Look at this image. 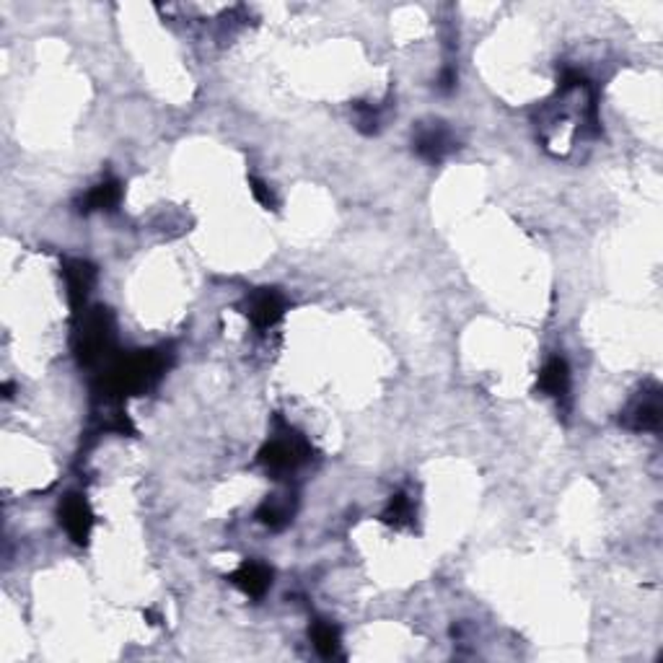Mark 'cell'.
<instances>
[{
  "instance_id": "10",
  "label": "cell",
  "mask_w": 663,
  "mask_h": 663,
  "mask_svg": "<svg viewBox=\"0 0 663 663\" xmlns=\"http://www.w3.org/2000/svg\"><path fill=\"white\" fill-rule=\"evenodd\" d=\"M65 283H68V296L73 306H81L88 296V288L94 283V270L85 262H68L65 265Z\"/></svg>"
},
{
  "instance_id": "9",
  "label": "cell",
  "mask_w": 663,
  "mask_h": 663,
  "mask_svg": "<svg viewBox=\"0 0 663 663\" xmlns=\"http://www.w3.org/2000/svg\"><path fill=\"white\" fill-rule=\"evenodd\" d=\"M539 389L549 394V397H555V399H562L568 394V389H570V371H568V363L562 357L547 360V366L539 374Z\"/></svg>"
},
{
  "instance_id": "1",
  "label": "cell",
  "mask_w": 663,
  "mask_h": 663,
  "mask_svg": "<svg viewBox=\"0 0 663 663\" xmlns=\"http://www.w3.org/2000/svg\"><path fill=\"white\" fill-rule=\"evenodd\" d=\"M161 368H164L161 353H140V356L127 357L109 371L104 389L106 394H133V391L146 389L156 376L161 374Z\"/></svg>"
},
{
  "instance_id": "6",
  "label": "cell",
  "mask_w": 663,
  "mask_h": 663,
  "mask_svg": "<svg viewBox=\"0 0 663 663\" xmlns=\"http://www.w3.org/2000/svg\"><path fill=\"white\" fill-rule=\"evenodd\" d=\"M625 423L629 427H635V430H653V427H658L661 423V397H658V391L653 389L650 394H643L629 412L625 415Z\"/></svg>"
},
{
  "instance_id": "11",
  "label": "cell",
  "mask_w": 663,
  "mask_h": 663,
  "mask_svg": "<svg viewBox=\"0 0 663 663\" xmlns=\"http://www.w3.org/2000/svg\"><path fill=\"white\" fill-rule=\"evenodd\" d=\"M119 197H122V189H119L117 182L106 179L85 195L81 210H112V207H117Z\"/></svg>"
},
{
  "instance_id": "15",
  "label": "cell",
  "mask_w": 663,
  "mask_h": 663,
  "mask_svg": "<svg viewBox=\"0 0 663 663\" xmlns=\"http://www.w3.org/2000/svg\"><path fill=\"white\" fill-rule=\"evenodd\" d=\"M249 185H252V192H255V197L259 203L265 205V207H275V197L270 187L265 185V182H259V179H249Z\"/></svg>"
},
{
  "instance_id": "14",
  "label": "cell",
  "mask_w": 663,
  "mask_h": 663,
  "mask_svg": "<svg viewBox=\"0 0 663 663\" xmlns=\"http://www.w3.org/2000/svg\"><path fill=\"white\" fill-rule=\"evenodd\" d=\"M412 518H415V506H412V497H407L405 493H397L391 497L389 508L384 513V521L391 524V527L402 528V527H409L412 524Z\"/></svg>"
},
{
  "instance_id": "12",
  "label": "cell",
  "mask_w": 663,
  "mask_h": 663,
  "mask_svg": "<svg viewBox=\"0 0 663 663\" xmlns=\"http://www.w3.org/2000/svg\"><path fill=\"white\" fill-rule=\"evenodd\" d=\"M290 513H293V506H290L288 497H270V500L259 508L256 516H259V521H262L265 527L280 528L290 521Z\"/></svg>"
},
{
  "instance_id": "8",
  "label": "cell",
  "mask_w": 663,
  "mask_h": 663,
  "mask_svg": "<svg viewBox=\"0 0 663 663\" xmlns=\"http://www.w3.org/2000/svg\"><path fill=\"white\" fill-rule=\"evenodd\" d=\"M231 583L236 588H241L246 596H262L273 583V573L262 562H244L236 573L231 576Z\"/></svg>"
},
{
  "instance_id": "7",
  "label": "cell",
  "mask_w": 663,
  "mask_h": 663,
  "mask_svg": "<svg viewBox=\"0 0 663 663\" xmlns=\"http://www.w3.org/2000/svg\"><path fill=\"white\" fill-rule=\"evenodd\" d=\"M415 148L427 161H441L443 156L454 148V137L443 125H430V127H423L420 136L415 137Z\"/></svg>"
},
{
  "instance_id": "4",
  "label": "cell",
  "mask_w": 663,
  "mask_h": 663,
  "mask_svg": "<svg viewBox=\"0 0 663 663\" xmlns=\"http://www.w3.org/2000/svg\"><path fill=\"white\" fill-rule=\"evenodd\" d=\"M109 337H112V332H109V324H106V314H102V311L91 314L84 322V326H81V342H78L81 360L84 363L96 360L106 350Z\"/></svg>"
},
{
  "instance_id": "5",
  "label": "cell",
  "mask_w": 663,
  "mask_h": 663,
  "mask_svg": "<svg viewBox=\"0 0 663 663\" xmlns=\"http://www.w3.org/2000/svg\"><path fill=\"white\" fill-rule=\"evenodd\" d=\"M283 298H280V293H275V290H256L255 296L249 298V306H246V316L255 322L256 329H270L273 324L280 322V316H283Z\"/></svg>"
},
{
  "instance_id": "2",
  "label": "cell",
  "mask_w": 663,
  "mask_h": 663,
  "mask_svg": "<svg viewBox=\"0 0 663 663\" xmlns=\"http://www.w3.org/2000/svg\"><path fill=\"white\" fill-rule=\"evenodd\" d=\"M308 459V446L298 436H283V438H275L273 443H267L259 454V461L270 469V472H290L296 469L298 464H304Z\"/></svg>"
},
{
  "instance_id": "3",
  "label": "cell",
  "mask_w": 663,
  "mask_h": 663,
  "mask_svg": "<svg viewBox=\"0 0 663 663\" xmlns=\"http://www.w3.org/2000/svg\"><path fill=\"white\" fill-rule=\"evenodd\" d=\"M60 518H63V527H65L73 542H78V545L88 542V534H91V527H94V513H91L88 503L81 495H68L63 500Z\"/></svg>"
},
{
  "instance_id": "13",
  "label": "cell",
  "mask_w": 663,
  "mask_h": 663,
  "mask_svg": "<svg viewBox=\"0 0 663 663\" xmlns=\"http://www.w3.org/2000/svg\"><path fill=\"white\" fill-rule=\"evenodd\" d=\"M311 640L324 658H335L340 653V635L329 622H316L311 629Z\"/></svg>"
}]
</instances>
